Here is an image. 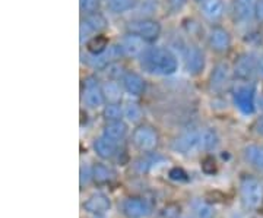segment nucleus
<instances>
[{
  "mask_svg": "<svg viewBox=\"0 0 263 218\" xmlns=\"http://www.w3.org/2000/svg\"><path fill=\"white\" fill-rule=\"evenodd\" d=\"M92 177H94V183L97 185H108L116 180L117 173L114 171L111 166L100 161L92 166Z\"/></svg>",
  "mask_w": 263,
  "mask_h": 218,
  "instance_id": "obj_23",
  "label": "nucleus"
},
{
  "mask_svg": "<svg viewBox=\"0 0 263 218\" xmlns=\"http://www.w3.org/2000/svg\"><path fill=\"white\" fill-rule=\"evenodd\" d=\"M103 91L107 103H120L124 93L120 81H114V79H107L105 82H103Z\"/></svg>",
  "mask_w": 263,
  "mask_h": 218,
  "instance_id": "obj_25",
  "label": "nucleus"
},
{
  "mask_svg": "<svg viewBox=\"0 0 263 218\" xmlns=\"http://www.w3.org/2000/svg\"><path fill=\"white\" fill-rule=\"evenodd\" d=\"M100 5H101V0H79V10L84 15H89V13H94L100 10Z\"/></svg>",
  "mask_w": 263,
  "mask_h": 218,
  "instance_id": "obj_32",
  "label": "nucleus"
},
{
  "mask_svg": "<svg viewBox=\"0 0 263 218\" xmlns=\"http://www.w3.org/2000/svg\"><path fill=\"white\" fill-rule=\"evenodd\" d=\"M82 207L88 214L95 215V217H101L111 208V199L104 192H94L88 199L85 201Z\"/></svg>",
  "mask_w": 263,
  "mask_h": 218,
  "instance_id": "obj_17",
  "label": "nucleus"
},
{
  "mask_svg": "<svg viewBox=\"0 0 263 218\" xmlns=\"http://www.w3.org/2000/svg\"><path fill=\"white\" fill-rule=\"evenodd\" d=\"M260 62H262V57H259L253 51L240 53L235 57L234 63H233L234 79L240 82H253L256 78H259Z\"/></svg>",
  "mask_w": 263,
  "mask_h": 218,
  "instance_id": "obj_2",
  "label": "nucleus"
},
{
  "mask_svg": "<svg viewBox=\"0 0 263 218\" xmlns=\"http://www.w3.org/2000/svg\"><path fill=\"white\" fill-rule=\"evenodd\" d=\"M233 66H230V63L227 62H218L215 63L211 74L208 78V89L212 94H222L226 89H228V86L231 85L233 81Z\"/></svg>",
  "mask_w": 263,
  "mask_h": 218,
  "instance_id": "obj_6",
  "label": "nucleus"
},
{
  "mask_svg": "<svg viewBox=\"0 0 263 218\" xmlns=\"http://www.w3.org/2000/svg\"><path fill=\"white\" fill-rule=\"evenodd\" d=\"M262 57H263V56H262Z\"/></svg>",
  "mask_w": 263,
  "mask_h": 218,
  "instance_id": "obj_42",
  "label": "nucleus"
},
{
  "mask_svg": "<svg viewBox=\"0 0 263 218\" xmlns=\"http://www.w3.org/2000/svg\"><path fill=\"white\" fill-rule=\"evenodd\" d=\"M240 198L247 209H257L263 204V185L253 176H243L240 179Z\"/></svg>",
  "mask_w": 263,
  "mask_h": 218,
  "instance_id": "obj_3",
  "label": "nucleus"
},
{
  "mask_svg": "<svg viewBox=\"0 0 263 218\" xmlns=\"http://www.w3.org/2000/svg\"><path fill=\"white\" fill-rule=\"evenodd\" d=\"M108 27V21L105 18L101 10L84 15L81 18V25H79V41L84 46L89 38H92L97 34H103Z\"/></svg>",
  "mask_w": 263,
  "mask_h": 218,
  "instance_id": "obj_8",
  "label": "nucleus"
},
{
  "mask_svg": "<svg viewBox=\"0 0 263 218\" xmlns=\"http://www.w3.org/2000/svg\"><path fill=\"white\" fill-rule=\"evenodd\" d=\"M256 19L263 24V0H257V5H256Z\"/></svg>",
  "mask_w": 263,
  "mask_h": 218,
  "instance_id": "obj_37",
  "label": "nucleus"
},
{
  "mask_svg": "<svg viewBox=\"0 0 263 218\" xmlns=\"http://www.w3.org/2000/svg\"><path fill=\"white\" fill-rule=\"evenodd\" d=\"M139 66L154 76H171L179 70V57L168 47L148 46L141 55Z\"/></svg>",
  "mask_w": 263,
  "mask_h": 218,
  "instance_id": "obj_1",
  "label": "nucleus"
},
{
  "mask_svg": "<svg viewBox=\"0 0 263 218\" xmlns=\"http://www.w3.org/2000/svg\"><path fill=\"white\" fill-rule=\"evenodd\" d=\"M180 218H190V217H180Z\"/></svg>",
  "mask_w": 263,
  "mask_h": 218,
  "instance_id": "obj_41",
  "label": "nucleus"
},
{
  "mask_svg": "<svg viewBox=\"0 0 263 218\" xmlns=\"http://www.w3.org/2000/svg\"><path fill=\"white\" fill-rule=\"evenodd\" d=\"M139 0H107V9L113 15H123L138 6Z\"/></svg>",
  "mask_w": 263,
  "mask_h": 218,
  "instance_id": "obj_28",
  "label": "nucleus"
},
{
  "mask_svg": "<svg viewBox=\"0 0 263 218\" xmlns=\"http://www.w3.org/2000/svg\"><path fill=\"white\" fill-rule=\"evenodd\" d=\"M104 122H114V120H122L123 117V105L120 103H105L101 108Z\"/></svg>",
  "mask_w": 263,
  "mask_h": 218,
  "instance_id": "obj_30",
  "label": "nucleus"
},
{
  "mask_svg": "<svg viewBox=\"0 0 263 218\" xmlns=\"http://www.w3.org/2000/svg\"><path fill=\"white\" fill-rule=\"evenodd\" d=\"M206 41L209 48L216 53V55H226L227 51L231 48L233 44V37L230 34V31L226 27L221 25H214L208 31Z\"/></svg>",
  "mask_w": 263,
  "mask_h": 218,
  "instance_id": "obj_12",
  "label": "nucleus"
},
{
  "mask_svg": "<svg viewBox=\"0 0 263 218\" xmlns=\"http://www.w3.org/2000/svg\"><path fill=\"white\" fill-rule=\"evenodd\" d=\"M120 212L124 218H149L152 215V205L146 198L127 196L120 204Z\"/></svg>",
  "mask_w": 263,
  "mask_h": 218,
  "instance_id": "obj_11",
  "label": "nucleus"
},
{
  "mask_svg": "<svg viewBox=\"0 0 263 218\" xmlns=\"http://www.w3.org/2000/svg\"><path fill=\"white\" fill-rule=\"evenodd\" d=\"M82 103L91 110L103 108L107 103L104 97L103 82L95 75L85 76L82 81Z\"/></svg>",
  "mask_w": 263,
  "mask_h": 218,
  "instance_id": "obj_4",
  "label": "nucleus"
},
{
  "mask_svg": "<svg viewBox=\"0 0 263 218\" xmlns=\"http://www.w3.org/2000/svg\"><path fill=\"white\" fill-rule=\"evenodd\" d=\"M127 31L139 35L148 44H154L161 37L162 27H161L158 19L145 16V18H138L130 21L129 25H127Z\"/></svg>",
  "mask_w": 263,
  "mask_h": 218,
  "instance_id": "obj_7",
  "label": "nucleus"
},
{
  "mask_svg": "<svg viewBox=\"0 0 263 218\" xmlns=\"http://www.w3.org/2000/svg\"><path fill=\"white\" fill-rule=\"evenodd\" d=\"M132 143L141 152H152L160 145V135L154 126L146 123L136 124L132 132Z\"/></svg>",
  "mask_w": 263,
  "mask_h": 218,
  "instance_id": "obj_5",
  "label": "nucleus"
},
{
  "mask_svg": "<svg viewBox=\"0 0 263 218\" xmlns=\"http://www.w3.org/2000/svg\"><path fill=\"white\" fill-rule=\"evenodd\" d=\"M123 117L127 123L139 124L143 117L141 105L138 103H126L123 105Z\"/></svg>",
  "mask_w": 263,
  "mask_h": 218,
  "instance_id": "obj_29",
  "label": "nucleus"
},
{
  "mask_svg": "<svg viewBox=\"0 0 263 218\" xmlns=\"http://www.w3.org/2000/svg\"><path fill=\"white\" fill-rule=\"evenodd\" d=\"M183 60L184 66L190 76H199L203 74L206 66V56L205 51L196 43H187L183 50Z\"/></svg>",
  "mask_w": 263,
  "mask_h": 218,
  "instance_id": "obj_10",
  "label": "nucleus"
},
{
  "mask_svg": "<svg viewBox=\"0 0 263 218\" xmlns=\"http://www.w3.org/2000/svg\"><path fill=\"white\" fill-rule=\"evenodd\" d=\"M120 84H122L124 93L130 97H142L146 91V81L143 79V76L135 70H127L123 74L120 78Z\"/></svg>",
  "mask_w": 263,
  "mask_h": 218,
  "instance_id": "obj_16",
  "label": "nucleus"
},
{
  "mask_svg": "<svg viewBox=\"0 0 263 218\" xmlns=\"http://www.w3.org/2000/svg\"><path fill=\"white\" fill-rule=\"evenodd\" d=\"M200 166H202L203 173H206V174H214V173H216V161L212 155H206V157L202 160V164H200Z\"/></svg>",
  "mask_w": 263,
  "mask_h": 218,
  "instance_id": "obj_35",
  "label": "nucleus"
},
{
  "mask_svg": "<svg viewBox=\"0 0 263 218\" xmlns=\"http://www.w3.org/2000/svg\"><path fill=\"white\" fill-rule=\"evenodd\" d=\"M193 211H195V217L196 218H214L215 217L216 211L215 208L203 201H199L193 205Z\"/></svg>",
  "mask_w": 263,
  "mask_h": 218,
  "instance_id": "obj_31",
  "label": "nucleus"
},
{
  "mask_svg": "<svg viewBox=\"0 0 263 218\" xmlns=\"http://www.w3.org/2000/svg\"><path fill=\"white\" fill-rule=\"evenodd\" d=\"M161 162H164V158L158 155V154H155V151L152 152H145V155L141 157V158H138L136 161H135V170L138 171V173H148V171L154 170L157 166H160Z\"/></svg>",
  "mask_w": 263,
  "mask_h": 218,
  "instance_id": "obj_24",
  "label": "nucleus"
},
{
  "mask_svg": "<svg viewBox=\"0 0 263 218\" xmlns=\"http://www.w3.org/2000/svg\"><path fill=\"white\" fill-rule=\"evenodd\" d=\"M254 131H256V133H257L259 136H262L263 138V116L256 119V122H254Z\"/></svg>",
  "mask_w": 263,
  "mask_h": 218,
  "instance_id": "obj_38",
  "label": "nucleus"
},
{
  "mask_svg": "<svg viewBox=\"0 0 263 218\" xmlns=\"http://www.w3.org/2000/svg\"><path fill=\"white\" fill-rule=\"evenodd\" d=\"M171 150L180 155H189V154L200 151V129L180 133L171 142Z\"/></svg>",
  "mask_w": 263,
  "mask_h": 218,
  "instance_id": "obj_14",
  "label": "nucleus"
},
{
  "mask_svg": "<svg viewBox=\"0 0 263 218\" xmlns=\"http://www.w3.org/2000/svg\"><path fill=\"white\" fill-rule=\"evenodd\" d=\"M187 2L189 0H165V10L171 15H176L186 8Z\"/></svg>",
  "mask_w": 263,
  "mask_h": 218,
  "instance_id": "obj_34",
  "label": "nucleus"
},
{
  "mask_svg": "<svg viewBox=\"0 0 263 218\" xmlns=\"http://www.w3.org/2000/svg\"><path fill=\"white\" fill-rule=\"evenodd\" d=\"M259 104H260V108H262V110H263V97H262V98H260V103H259Z\"/></svg>",
  "mask_w": 263,
  "mask_h": 218,
  "instance_id": "obj_40",
  "label": "nucleus"
},
{
  "mask_svg": "<svg viewBox=\"0 0 263 218\" xmlns=\"http://www.w3.org/2000/svg\"><path fill=\"white\" fill-rule=\"evenodd\" d=\"M110 40L108 37L105 35V34H97L92 38H89L88 41H86V44H85V47H86V51H88V55H91V56H98V55H101L104 53L107 48L110 47Z\"/></svg>",
  "mask_w": 263,
  "mask_h": 218,
  "instance_id": "obj_26",
  "label": "nucleus"
},
{
  "mask_svg": "<svg viewBox=\"0 0 263 218\" xmlns=\"http://www.w3.org/2000/svg\"><path fill=\"white\" fill-rule=\"evenodd\" d=\"M91 181H94V177H92V166H86V164H82L81 169H79V183H81V188H85L88 186Z\"/></svg>",
  "mask_w": 263,
  "mask_h": 218,
  "instance_id": "obj_33",
  "label": "nucleus"
},
{
  "mask_svg": "<svg viewBox=\"0 0 263 218\" xmlns=\"http://www.w3.org/2000/svg\"><path fill=\"white\" fill-rule=\"evenodd\" d=\"M119 44H120L123 53H124V57H136V59H139L142 53L149 46L139 35L129 32V31L123 35L122 40L119 41Z\"/></svg>",
  "mask_w": 263,
  "mask_h": 218,
  "instance_id": "obj_18",
  "label": "nucleus"
},
{
  "mask_svg": "<svg viewBox=\"0 0 263 218\" xmlns=\"http://www.w3.org/2000/svg\"><path fill=\"white\" fill-rule=\"evenodd\" d=\"M123 57H124V53H123L120 44L117 43V44H110V47L98 56L88 55L86 56V65L92 67L94 70H105L110 65L119 62Z\"/></svg>",
  "mask_w": 263,
  "mask_h": 218,
  "instance_id": "obj_13",
  "label": "nucleus"
},
{
  "mask_svg": "<svg viewBox=\"0 0 263 218\" xmlns=\"http://www.w3.org/2000/svg\"><path fill=\"white\" fill-rule=\"evenodd\" d=\"M243 158L254 170L263 171V145L260 143L246 145L243 148Z\"/></svg>",
  "mask_w": 263,
  "mask_h": 218,
  "instance_id": "obj_22",
  "label": "nucleus"
},
{
  "mask_svg": "<svg viewBox=\"0 0 263 218\" xmlns=\"http://www.w3.org/2000/svg\"><path fill=\"white\" fill-rule=\"evenodd\" d=\"M200 13L206 21L216 24L226 13V3L224 0H205L200 3Z\"/></svg>",
  "mask_w": 263,
  "mask_h": 218,
  "instance_id": "obj_21",
  "label": "nucleus"
},
{
  "mask_svg": "<svg viewBox=\"0 0 263 218\" xmlns=\"http://www.w3.org/2000/svg\"><path fill=\"white\" fill-rule=\"evenodd\" d=\"M119 145L120 143L113 142L108 138H105L104 135L95 138L92 142V148L97 157H100L101 160H113L119 155Z\"/></svg>",
  "mask_w": 263,
  "mask_h": 218,
  "instance_id": "obj_19",
  "label": "nucleus"
},
{
  "mask_svg": "<svg viewBox=\"0 0 263 218\" xmlns=\"http://www.w3.org/2000/svg\"><path fill=\"white\" fill-rule=\"evenodd\" d=\"M193 2H195V3H199V5H200V3H203L205 0H193Z\"/></svg>",
  "mask_w": 263,
  "mask_h": 218,
  "instance_id": "obj_39",
  "label": "nucleus"
},
{
  "mask_svg": "<svg viewBox=\"0 0 263 218\" xmlns=\"http://www.w3.org/2000/svg\"><path fill=\"white\" fill-rule=\"evenodd\" d=\"M127 133H129L127 122L122 119V120H114V122H105L101 135H104L105 138H108L113 142L120 143L126 139Z\"/></svg>",
  "mask_w": 263,
  "mask_h": 218,
  "instance_id": "obj_20",
  "label": "nucleus"
},
{
  "mask_svg": "<svg viewBox=\"0 0 263 218\" xmlns=\"http://www.w3.org/2000/svg\"><path fill=\"white\" fill-rule=\"evenodd\" d=\"M218 143H219V138H218L215 129H212V128L200 129V151H212L218 147Z\"/></svg>",
  "mask_w": 263,
  "mask_h": 218,
  "instance_id": "obj_27",
  "label": "nucleus"
},
{
  "mask_svg": "<svg viewBox=\"0 0 263 218\" xmlns=\"http://www.w3.org/2000/svg\"><path fill=\"white\" fill-rule=\"evenodd\" d=\"M233 103L241 114L250 116L256 112V88L252 82H240L233 91Z\"/></svg>",
  "mask_w": 263,
  "mask_h": 218,
  "instance_id": "obj_9",
  "label": "nucleus"
},
{
  "mask_svg": "<svg viewBox=\"0 0 263 218\" xmlns=\"http://www.w3.org/2000/svg\"><path fill=\"white\" fill-rule=\"evenodd\" d=\"M168 177L171 179V180H174V181H187L189 180L187 173L183 170V169H180V167H173V169L168 171Z\"/></svg>",
  "mask_w": 263,
  "mask_h": 218,
  "instance_id": "obj_36",
  "label": "nucleus"
},
{
  "mask_svg": "<svg viewBox=\"0 0 263 218\" xmlns=\"http://www.w3.org/2000/svg\"><path fill=\"white\" fill-rule=\"evenodd\" d=\"M257 0H231L230 15L235 24H247L256 18Z\"/></svg>",
  "mask_w": 263,
  "mask_h": 218,
  "instance_id": "obj_15",
  "label": "nucleus"
}]
</instances>
